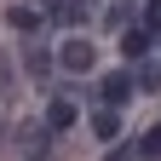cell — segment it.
Listing matches in <instances>:
<instances>
[{
	"label": "cell",
	"mask_w": 161,
	"mask_h": 161,
	"mask_svg": "<svg viewBox=\"0 0 161 161\" xmlns=\"http://www.w3.org/2000/svg\"><path fill=\"white\" fill-rule=\"evenodd\" d=\"M104 161H132V150H109V155H104Z\"/></svg>",
	"instance_id": "cell-13"
},
{
	"label": "cell",
	"mask_w": 161,
	"mask_h": 161,
	"mask_svg": "<svg viewBox=\"0 0 161 161\" xmlns=\"http://www.w3.org/2000/svg\"><path fill=\"white\" fill-rule=\"evenodd\" d=\"M23 69H29L35 80L46 75V69H52V58H46V46H23Z\"/></svg>",
	"instance_id": "cell-8"
},
{
	"label": "cell",
	"mask_w": 161,
	"mask_h": 161,
	"mask_svg": "<svg viewBox=\"0 0 161 161\" xmlns=\"http://www.w3.org/2000/svg\"><path fill=\"white\" fill-rule=\"evenodd\" d=\"M138 155H161V127H150V132H144V144H138Z\"/></svg>",
	"instance_id": "cell-11"
},
{
	"label": "cell",
	"mask_w": 161,
	"mask_h": 161,
	"mask_svg": "<svg viewBox=\"0 0 161 161\" xmlns=\"http://www.w3.org/2000/svg\"><path fill=\"white\" fill-rule=\"evenodd\" d=\"M92 138H98V144H115V138H121V115L115 109H98L92 115Z\"/></svg>",
	"instance_id": "cell-5"
},
{
	"label": "cell",
	"mask_w": 161,
	"mask_h": 161,
	"mask_svg": "<svg viewBox=\"0 0 161 161\" xmlns=\"http://www.w3.org/2000/svg\"><path fill=\"white\" fill-rule=\"evenodd\" d=\"M12 144L23 150L29 161H35V155H46V144H52V127H46V121H23V127H17V138H12Z\"/></svg>",
	"instance_id": "cell-1"
},
{
	"label": "cell",
	"mask_w": 161,
	"mask_h": 161,
	"mask_svg": "<svg viewBox=\"0 0 161 161\" xmlns=\"http://www.w3.org/2000/svg\"><path fill=\"white\" fill-rule=\"evenodd\" d=\"M138 86H144V92H161V69L144 64V69H138Z\"/></svg>",
	"instance_id": "cell-10"
},
{
	"label": "cell",
	"mask_w": 161,
	"mask_h": 161,
	"mask_svg": "<svg viewBox=\"0 0 161 161\" xmlns=\"http://www.w3.org/2000/svg\"><path fill=\"white\" fill-rule=\"evenodd\" d=\"M144 29H150V35H161V0H150V6H144Z\"/></svg>",
	"instance_id": "cell-12"
},
{
	"label": "cell",
	"mask_w": 161,
	"mask_h": 161,
	"mask_svg": "<svg viewBox=\"0 0 161 161\" xmlns=\"http://www.w3.org/2000/svg\"><path fill=\"white\" fill-rule=\"evenodd\" d=\"M127 98H132V75H127V69H115V75H104V104L115 109V104H127Z\"/></svg>",
	"instance_id": "cell-4"
},
{
	"label": "cell",
	"mask_w": 161,
	"mask_h": 161,
	"mask_svg": "<svg viewBox=\"0 0 161 161\" xmlns=\"http://www.w3.org/2000/svg\"><path fill=\"white\" fill-rule=\"evenodd\" d=\"M75 17H80L75 0H58V6H52V23H75Z\"/></svg>",
	"instance_id": "cell-9"
},
{
	"label": "cell",
	"mask_w": 161,
	"mask_h": 161,
	"mask_svg": "<svg viewBox=\"0 0 161 161\" xmlns=\"http://www.w3.org/2000/svg\"><path fill=\"white\" fill-rule=\"evenodd\" d=\"M6 23H12L17 35H35V29H40V17H35L29 6H12V12H6Z\"/></svg>",
	"instance_id": "cell-7"
},
{
	"label": "cell",
	"mask_w": 161,
	"mask_h": 161,
	"mask_svg": "<svg viewBox=\"0 0 161 161\" xmlns=\"http://www.w3.org/2000/svg\"><path fill=\"white\" fill-rule=\"evenodd\" d=\"M150 40H155L150 29H127V35H121V52H127V58H132V64H138V58H144V52H150Z\"/></svg>",
	"instance_id": "cell-6"
},
{
	"label": "cell",
	"mask_w": 161,
	"mask_h": 161,
	"mask_svg": "<svg viewBox=\"0 0 161 161\" xmlns=\"http://www.w3.org/2000/svg\"><path fill=\"white\" fill-rule=\"evenodd\" d=\"M58 58H64V69H92V40H64V52H58Z\"/></svg>",
	"instance_id": "cell-3"
},
{
	"label": "cell",
	"mask_w": 161,
	"mask_h": 161,
	"mask_svg": "<svg viewBox=\"0 0 161 161\" xmlns=\"http://www.w3.org/2000/svg\"><path fill=\"white\" fill-rule=\"evenodd\" d=\"M75 121H80V109L69 104V98H52V104H46V127H52V132H69Z\"/></svg>",
	"instance_id": "cell-2"
}]
</instances>
